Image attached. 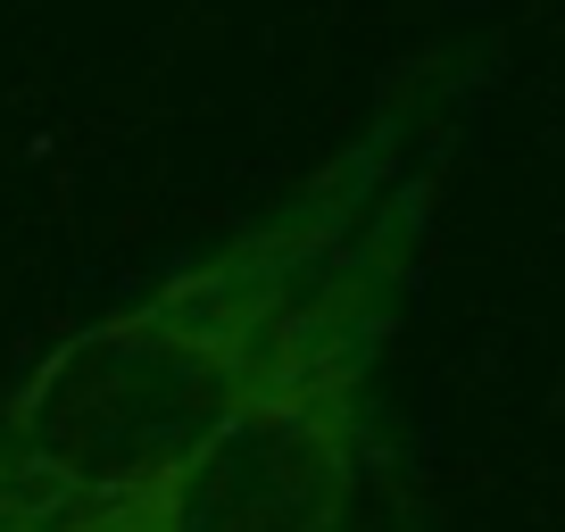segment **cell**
<instances>
[{"label": "cell", "mask_w": 565, "mask_h": 532, "mask_svg": "<svg viewBox=\"0 0 565 532\" xmlns=\"http://www.w3.org/2000/svg\"><path fill=\"white\" fill-rule=\"evenodd\" d=\"M466 84V58L407 67L300 192H282L141 300L75 324L0 408V499H25L58 524L134 515L324 333L383 233L433 216Z\"/></svg>", "instance_id": "6da1fadb"}, {"label": "cell", "mask_w": 565, "mask_h": 532, "mask_svg": "<svg viewBox=\"0 0 565 532\" xmlns=\"http://www.w3.org/2000/svg\"><path fill=\"white\" fill-rule=\"evenodd\" d=\"M424 216L383 233L324 333L258 400L225 416L159 491L134 508L141 532H350L358 458H366L374 374L416 284Z\"/></svg>", "instance_id": "7a4b0ae2"}, {"label": "cell", "mask_w": 565, "mask_h": 532, "mask_svg": "<svg viewBox=\"0 0 565 532\" xmlns=\"http://www.w3.org/2000/svg\"><path fill=\"white\" fill-rule=\"evenodd\" d=\"M0 532H75V524H58V515L25 508V499H0Z\"/></svg>", "instance_id": "3957f363"}, {"label": "cell", "mask_w": 565, "mask_h": 532, "mask_svg": "<svg viewBox=\"0 0 565 532\" xmlns=\"http://www.w3.org/2000/svg\"><path fill=\"white\" fill-rule=\"evenodd\" d=\"M75 532H141L134 515H92V524H75Z\"/></svg>", "instance_id": "277c9868"}]
</instances>
